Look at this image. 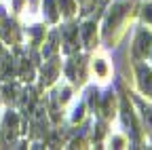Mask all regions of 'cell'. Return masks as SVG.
Returning a JSON list of instances; mask_svg holds the SVG:
<instances>
[{"instance_id":"obj_12","label":"cell","mask_w":152,"mask_h":150,"mask_svg":"<svg viewBox=\"0 0 152 150\" xmlns=\"http://www.w3.org/2000/svg\"><path fill=\"white\" fill-rule=\"evenodd\" d=\"M0 66H2V76H4V78H11L13 74H15V59L9 57V55H4V57H2Z\"/></svg>"},{"instance_id":"obj_9","label":"cell","mask_w":152,"mask_h":150,"mask_svg":"<svg viewBox=\"0 0 152 150\" xmlns=\"http://www.w3.org/2000/svg\"><path fill=\"white\" fill-rule=\"evenodd\" d=\"M34 102H36V91H34V89H26V91H23V97H21V112H23L26 116L32 114Z\"/></svg>"},{"instance_id":"obj_24","label":"cell","mask_w":152,"mask_h":150,"mask_svg":"<svg viewBox=\"0 0 152 150\" xmlns=\"http://www.w3.org/2000/svg\"><path fill=\"white\" fill-rule=\"evenodd\" d=\"M102 135H104V123H99V125H97V133H95V138L99 140Z\"/></svg>"},{"instance_id":"obj_17","label":"cell","mask_w":152,"mask_h":150,"mask_svg":"<svg viewBox=\"0 0 152 150\" xmlns=\"http://www.w3.org/2000/svg\"><path fill=\"white\" fill-rule=\"evenodd\" d=\"M57 4H59V9L64 11V15H72L74 13V2L72 0H57Z\"/></svg>"},{"instance_id":"obj_8","label":"cell","mask_w":152,"mask_h":150,"mask_svg":"<svg viewBox=\"0 0 152 150\" xmlns=\"http://www.w3.org/2000/svg\"><path fill=\"white\" fill-rule=\"evenodd\" d=\"M32 114H34V129H36V133H38V135H42L45 131H47L45 108H34V110H32Z\"/></svg>"},{"instance_id":"obj_20","label":"cell","mask_w":152,"mask_h":150,"mask_svg":"<svg viewBox=\"0 0 152 150\" xmlns=\"http://www.w3.org/2000/svg\"><path fill=\"white\" fill-rule=\"evenodd\" d=\"M89 104L91 108H95V104H97V91L95 89H89Z\"/></svg>"},{"instance_id":"obj_19","label":"cell","mask_w":152,"mask_h":150,"mask_svg":"<svg viewBox=\"0 0 152 150\" xmlns=\"http://www.w3.org/2000/svg\"><path fill=\"white\" fill-rule=\"evenodd\" d=\"M32 36H34V45H40V40H42V28L40 26H34L32 28Z\"/></svg>"},{"instance_id":"obj_6","label":"cell","mask_w":152,"mask_h":150,"mask_svg":"<svg viewBox=\"0 0 152 150\" xmlns=\"http://www.w3.org/2000/svg\"><path fill=\"white\" fill-rule=\"evenodd\" d=\"M64 51L66 53H74L78 49V28L76 26H68L64 28Z\"/></svg>"},{"instance_id":"obj_5","label":"cell","mask_w":152,"mask_h":150,"mask_svg":"<svg viewBox=\"0 0 152 150\" xmlns=\"http://www.w3.org/2000/svg\"><path fill=\"white\" fill-rule=\"evenodd\" d=\"M17 114L15 112H7L4 114V127H2V133H4V144H13L17 138Z\"/></svg>"},{"instance_id":"obj_14","label":"cell","mask_w":152,"mask_h":150,"mask_svg":"<svg viewBox=\"0 0 152 150\" xmlns=\"http://www.w3.org/2000/svg\"><path fill=\"white\" fill-rule=\"evenodd\" d=\"M57 32H53L51 34V38H49V42H47V47H45V57H53V53L57 51Z\"/></svg>"},{"instance_id":"obj_21","label":"cell","mask_w":152,"mask_h":150,"mask_svg":"<svg viewBox=\"0 0 152 150\" xmlns=\"http://www.w3.org/2000/svg\"><path fill=\"white\" fill-rule=\"evenodd\" d=\"M144 19L146 21H152V4H146L144 7Z\"/></svg>"},{"instance_id":"obj_3","label":"cell","mask_w":152,"mask_h":150,"mask_svg":"<svg viewBox=\"0 0 152 150\" xmlns=\"http://www.w3.org/2000/svg\"><path fill=\"white\" fill-rule=\"evenodd\" d=\"M150 49H152V34H150V32H146V30H142V32L137 34V38H135V47H133V57H135V59L146 57V55L150 53Z\"/></svg>"},{"instance_id":"obj_22","label":"cell","mask_w":152,"mask_h":150,"mask_svg":"<svg viewBox=\"0 0 152 150\" xmlns=\"http://www.w3.org/2000/svg\"><path fill=\"white\" fill-rule=\"evenodd\" d=\"M83 112H85V106H78V108L74 110V116H72V119H74V121H80V119H83Z\"/></svg>"},{"instance_id":"obj_18","label":"cell","mask_w":152,"mask_h":150,"mask_svg":"<svg viewBox=\"0 0 152 150\" xmlns=\"http://www.w3.org/2000/svg\"><path fill=\"white\" fill-rule=\"evenodd\" d=\"M142 112H144V121H146V127H148V131L152 133V108H146V106H142Z\"/></svg>"},{"instance_id":"obj_25","label":"cell","mask_w":152,"mask_h":150,"mask_svg":"<svg viewBox=\"0 0 152 150\" xmlns=\"http://www.w3.org/2000/svg\"><path fill=\"white\" fill-rule=\"evenodd\" d=\"M123 146V140L121 138H114V148H121Z\"/></svg>"},{"instance_id":"obj_23","label":"cell","mask_w":152,"mask_h":150,"mask_svg":"<svg viewBox=\"0 0 152 150\" xmlns=\"http://www.w3.org/2000/svg\"><path fill=\"white\" fill-rule=\"evenodd\" d=\"M95 68H97L99 74H106V66H104V61H97V64H95Z\"/></svg>"},{"instance_id":"obj_27","label":"cell","mask_w":152,"mask_h":150,"mask_svg":"<svg viewBox=\"0 0 152 150\" xmlns=\"http://www.w3.org/2000/svg\"><path fill=\"white\" fill-rule=\"evenodd\" d=\"M2 57H4V53H2V47H0V61H2Z\"/></svg>"},{"instance_id":"obj_15","label":"cell","mask_w":152,"mask_h":150,"mask_svg":"<svg viewBox=\"0 0 152 150\" xmlns=\"http://www.w3.org/2000/svg\"><path fill=\"white\" fill-rule=\"evenodd\" d=\"M2 93H4V100H7V102H15V100H17V93H19V87H17L15 83H11V85H7V87L2 89Z\"/></svg>"},{"instance_id":"obj_28","label":"cell","mask_w":152,"mask_h":150,"mask_svg":"<svg viewBox=\"0 0 152 150\" xmlns=\"http://www.w3.org/2000/svg\"><path fill=\"white\" fill-rule=\"evenodd\" d=\"M30 2H32V4H36V0H30Z\"/></svg>"},{"instance_id":"obj_2","label":"cell","mask_w":152,"mask_h":150,"mask_svg":"<svg viewBox=\"0 0 152 150\" xmlns=\"http://www.w3.org/2000/svg\"><path fill=\"white\" fill-rule=\"evenodd\" d=\"M0 34H2V38H4L9 45H15V42L19 40L17 26H15V21H11L9 17L4 15V9H0Z\"/></svg>"},{"instance_id":"obj_13","label":"cell","mask_w":152,"mask_h":150,"mask_svg":"<svg viewBox=\"0 0 152 150\" xmlns=\"http://www.w3.org/2000/svg\"><path fill=\"white\" fill-rule=\"evenodd\" d=\"M45 15L49 21H57V9H55V0H45Z\"/></svg>"},{"instance_id":"obj_11","label":"cell","mask_w":152,"mask_h":150,"mask_svg":"<svg viewBox=\"0 0 152 150\" xmlns=\"http://www.w3.org/2000/svg\"><path fill=\"white\" fill-rule=\"evenodd\" d=\"M55 74H57V64L55 61H49L42 70V85H51L53 78H55Z\"/></svg>"},{"instance_id":"obj_4","label":"cell","mask_w":152,"mask_h":150,"mask_svg":"<svg viewBox=\"0 0 152 150\" xmlns=\"http://www.w3.org/2000/svg\"><path fill=\"white\" fill-rule=\"evenodd\" d=\"M123 121H125V125L129 127V131H131V138H133V142H140V127H137V123H135V116H133V112H131V108H129V102H127V97H123Z\"/></svg>"},{"instance_id":"obj_10","label":"cell","mask_w":152,"mask_h":150,"mask_svg":"<svg viewBox=\"0 0 152 150\" xmlns=\"http://www.w3.org/2000/svg\"><path fill=\"white\" fill-rule=\"evenodd\" d=\"M93 34H95V23H93V21H87V23L80 28L83 42H85L87 47H93Z\"/></svg>"},{"instance_id":"obj_1","label":"cell","mask_w":152,"mask_h":150,"mask_svg":"<svg viewBox=\"0 0 152 150\" xmlns=\"http://www.w3.org/2000/svg\"><path fill=\"white\" fill-rule=\"evenodd\" d=\"M127 11H129V0H121V2H116V4L112 7V13H110V17H108L106 30H104L106 36H110V34L114 32V28L123 21V17L127 15Z\"/></svg>"},{"instance_id":"obj_7","label":"cell","mask_w":152,"mask_h":150,"mask_svg":"<svg viewBox=\"0 0 152 150\" xmlns=\"http://www.w3.org/2000/svg\"><path fill=\"white\" fill-rule=\"evenodd\" d=\"M137 76H140V87L146 95L152 97V70L146 66H137Z\"/></svg>"},{"instance_id":"obj_26","label":"cell","mask_w":152,"mask_h":150,"mask_svg":"<svg viewBox=\"0 0 152 150\" xmlns=\"http://www.w3.org/2000/svg\"><path fill=\"white\" fill-rule=\"evenodd\" d=\"M21 7V0H15V9H19Z\"/></svg>"},{"instance_id":"obj_16","label":"cell","mask_w":152,"mask_h":150,"mask_svg":"<svg viewBox=\"0 0 152 150\" xmlns=\"http://www.w3.org/2000/svg\"><path fill=\"white\" fill-rule=\"evenodd\" d=\"M112 106H114V97H112V93H106V95H104V104H102V112H104V116H110Z\"/></svg>"}]
</instances>
